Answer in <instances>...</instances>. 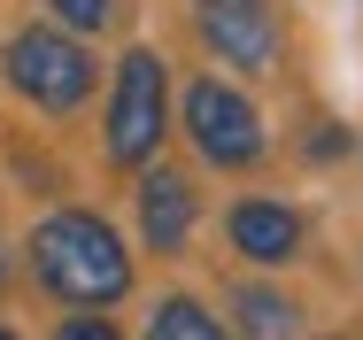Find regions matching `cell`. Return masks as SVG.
Listing matches in <instances>:
<instances>
[{
  "mask_svg": "<svg viewBox=\"0 0 363 340\" xmlns=\"http://www.w3.org/2000/svg\"><path fill=\"white\" fill-rule=\"evenodd\" d=\"M23 256H31L39 294L62 302V309H116V302L132 294V248H124L116 224L93 216V209H47V216L31 224Z\"/></svg>",
  "mask_w": 363,
  "mask_h": 340,
  "instance_id": "obj_1",
  "label": "cell"
},
{
  "mask_svg": "<svg viewBox=\"0 0 363 340\" xmlns=\"http://www.w3.org/2000/svg\"><path fill=\"white\" fill-rule=\"evenodd\" d=\"M0 70H8L16 101H31L39 116H77L101 85V62L85 55V31H70V23H23L8 39Z\"/></svg>",
  "mask_w": 363,
  "mask_h": 340,
  "instance_id": "obj_3",
  "label": "cell"
},
{
  "mask_svg": "<svg viewBox=\"0 0 363 340\" xmlns=\"http://www.w3.org/2000/svg\"><path fill=\"white\" fill-rule=\"evenodd\" d=\"M55 23H70V31H108L116 23V0H39Z\"/></svg>",
  "mask_w": 363,
  "mask_h": 340,
  "instance_id": "obj_10",
  "label": "cell"
},
{
  "mask_svg": "<svg viewBox=\"0 0 363 340\" xmlns=\"http://www.w3.org/2000/svg\"><path fill=\"white\" fill-rule=\"evenodd\" d=\"M132 209H140V240H147V256H186V240H194V224H201V194H194V178H186V170L147 163Z\"/></svg>",
  "mask_w": 363,
  "mask_h": 340,
  "instance_id": "obj_7",
  "label": "cell"
},
{
  "mask_svg": "<svg viewBox=\"0 0 363 340\" xmlns=\"http://www.w3.org/2000/svg\"><path fill=\"white\" fill-rule=\"evenodd\" d=\"M186 139H194V155L209 163V170H263V155H271V124H263V109L232 85V77H194L186 85Z\"/></svg>",
  "mask_w": 363,
  "mask_h": 340,
  "instance_id": "obj_4",
  "label": "cell"
},
{
  "mask_svg": "<svg viewBox=\"0 0 363 340\" xmlns=\"http://www.w3.org/2000/svg\"><path fill=\"white\" fill-rule=\"evenodd\" d=\"M201 47L217 55L224 70H271L279 62V8L271 0H201Z\"/></svg>",
  "mask_w": 363,
  "mask_h": 340,
  "instance_id": "obj_6",
  "label": "cell"
},
{
  "mask_svg": "<svg viewBox=\"0 0 363 340\" xmlns=\"http://www.w3.org/2000/svg\"><path fill=\"white\" fill-rule=\"evenodd\" d=\"M224 248L240 263H255V271H286L309 248V216L294 202H279V194H240L224 209Z\"/></svg>",
  "mask_w": 363,
  "mask_h": 340,
  "instance_id": "obj_5",
  "label": "cell"
},
{
  "mask_svg": "<svg viewBox=\"0 0 363 340\" xmlns=\"http://www.w3.org/2000/svg\"><path fill=\"white\" fill-rule=\"evenodd\" d=\"M170 139V70L155 47H124L108 77V109H101V155L108 170H147Z\"/></svg>",
  "mask_w": 363,
  "mask_h": 340,
  "instance_id": "obj_2",
  "label": "cell"
},
{
  "mask_svg": "<svg viewBox=\"0 0 363 340\" xmlns=\"http://www.w3.org/2000/svg\"><path fill=\"white\" fill-rule=\"evenodd\" d=\"M224 325L232 340H309V317L286 286H263V278H232L224 286Z\"/></svg>",
  "mask_w": 363,
  "mask_h": 340,
  "instance_id": "obj_8",
  "label": "cell"
},
{
  "mask_svg": "<svg viewBox=\"0 0 363 340\" xmlns=\"http://www.w3.org/2000/svg\"><path fill=\"white\" fill-rule=\"evenodd\" d=\"M55 340H124V333H116V317L77 309V317H62V325H55Z\"/></svg>",
  "mask_w": 363,
  "mask_h": 340,
  "instance_id": "obj_11",
  "label": "cell"
},
{
  "mask_svg": "<svg viewBox=\"0 0 363 340\" xmlns=\"http://www.w3.org/2000/svg\"><path fill=\"white\" fill-rule=\"evenodd\" d=\"M8 278H16V263H8V240H0V294H8Z\"/></svg>",
  "mask_w": 363,
  "mask_h": 340,
  "instance_id": "obj_13",
  "label": "cell"
},
{
  "mask_svg": "<svg viewBox=\"0 0 363 340\" xmlns=\"http://www.w3.org/2000/svg\"><path fill=\"white\" fill-rule=\"evenodd\" d=\"M0 340H16V325H0Z\"/></svg>",
  "mask_w": 363,
  "mask_h": 340,
  "instance_id": "obj_14",
  "label": "cell"
},
{
  "mask_svg": "<svg viewBox=\"0 0 363 340\" xmlns=\"http://www.w3.org/2000/svg\"><path fill=\"white\" fill-rule=\"evenodd\" d=\"M147 340H232V325L209 302H194V294H162L147 309Z\"/></svg>",
  "mask_w": 363,
  "mask_h": 340,
  "instance_id": "obj_9",
  "label": "cell"
},
{
  "mask_svg": "<svg viewBox=\"0 0 363 340\" xmlns=\"http://www.w3.org/2000/svg\"><path fill=\"white\" fill-rule=\"evenodd\" d=\"M309 155H317V163H333V155H348V132H340L333 116H317V124H309Z\"/></svg>",
  "mask_w": 363,
  "mask_h": 340,
  "instance_id": "obj_12",
  "label": "cell"
},
{
  "mask_svg": "<svg viewBox=\"0 0 363 340\" xmlns=\"http://www.w3.org/2000/svg\"><path fill=\"white\" fill-rule=\"evenodd\" d=\"M317 340H348V333H317Z\"/></svg>",
  "mask_w": 363,
  "mask_h": 340,
  "instance_id": "obj_15",
  "label": "cell"
}]
</instances>
